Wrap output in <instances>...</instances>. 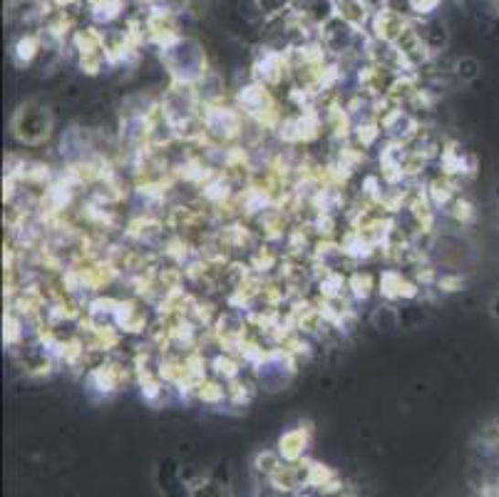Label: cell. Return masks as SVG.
<instances>
[{"label":"cell","instance_id":"cell-1","mask_svg":"<svg viewBox=\"0 0 499 497\" xmlns=\"http://www.w3.org/2000/svg\"><path fill=\"white\" fill-rule=\"evenodd\" d=\"M457 75H460L462 80H474V78L480 75V62L474 60V58H462V60H457Z\"/></svg>","mask_w":499,"mask_h":497},{"label":"cell","instance_id":"cell-2","mask_svg":"<svg viewBox=\"0 0 499 497\" xmlns=\"http://www.w3.org/2000/svg\"><path fill=\"white\" fill-rule=\"evenodd\" d=\"M259 3V8L263 10V13H279V10H283L286 5H291V0H256Z\"/></svg>","mask_w":499,"mask_h":497}]
</instances>
